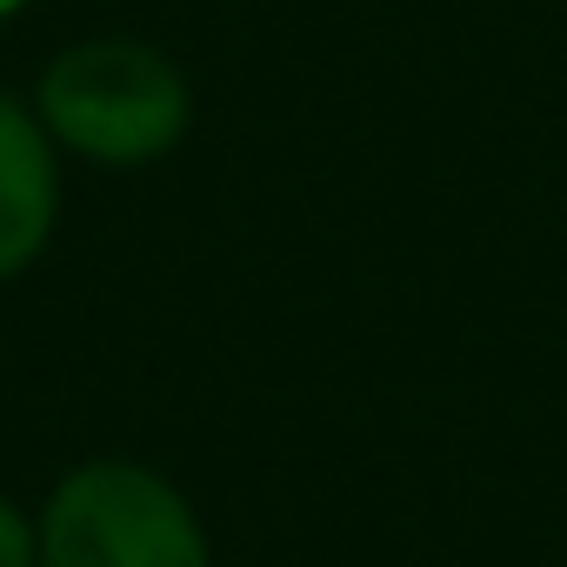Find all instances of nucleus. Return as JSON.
Returning <instances> with one entry per match:
<instances>
[{
	"label": "nucleus",
	"instance_id": "nucleus-2",
	"mask_svg": "<svg viewBox=\"0 0 567 567\" xmlns=\"http://www.w3.org/2000/svg\"><path fill=\"white\" fill-rule=\"evenodd\" d=\"M34 534L41 567H220L187 487L134 454L61 467L34 507Z\"/></svg>",
	"mask_w": 567,
	"mask_h": 567
},
{
	"label": "nucleus",
	"instance_id": "nucleus-5",
	"mask_svg": "<svg viewBox=\"0 0 567 567\" xmlns=\"http://www.w3.org/2000/svg\"><path fill=\"white\" fill-rule=\"evenodd\" d=\"M21 8H28V0H0V28H8V21H14Z\"/></svg>",
	"mask_w": 567,
	"mask_h": 567
},
{
	"label": "nucleus",
	"instance_id": "nucleus-1",
	"mask_svg": "<svg viewBox=\"0 0 567 567\" xmlns=\"http://www.w3.org/2000/svg\"><path fill=\"white\" fill-rule=\"evenodd\" d=\"M34 114L61 161L101 174L161 167L194 134V81L187 68L141 34H87L48 54L34 74Z\"/></svg>",
	"mask_w": 567,
	"mask_h": 567
},
{
	"label": "nucleus",
	"instance_id": "nucleus-3",
	"mask_svg": "<svg viewBox=\"0 0 567 567\" xmlns=\"http://www.w3.org/2000/svg\"><path fill=\"white\" fill-rule=\"evenodd\" d=\"M61 207H68L61 147L48 141L28 94L0 87V288H14L48 260L61 234Z\"/></svg>",
	"mask_w": 567,
	"mask_h": 567
},
{
	"label": "nucleus",
	"instance_id": "nucleus-4",
	"mask_svg": "<svg viewBox=\"0 0 567 567\" xmlns=\"http://www.w3.org/2000/svg\"><path fill=\"white\" fill-rule=\"evenodd\" d=\"M0 567H41L34 507H21L14 494H0Z\"/></svg>",
	"mask_w": 567,
	"mask_h": 567
}]
</instances>
